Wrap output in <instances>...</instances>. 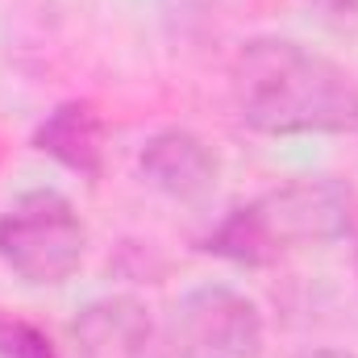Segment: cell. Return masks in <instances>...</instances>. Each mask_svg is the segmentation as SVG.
Returning a JSON list of instances; mask_svg holds the SVG:
<instances>
[{"mask_svg": "<svg viewBox=\"0 0 358 358\" xmlns=\"http://www.w3.org/2000/svg\"><path fill=\"white\" fill-rule=\"evenodd\" d=\"M234 104L246 129L267 138L355 134L358 80L292 38H255L234 59Z\"/></svg>", "mask_w": 358, "mask_h": 358, "instance_id": "6da1fadb", "label": "cell"}, {"mask_svg": "<svg viewBox=\"0 0 358 358\" xmlns=\"http://www.w3.org/2000/svg\"><path fill=\"white\" fill-rule=\"evenodd\" d=\"M355 225L358 200L346 179L300 176L225 213L200 242V250L238 267H267L287 250L346 242L355 238Z\"/></svg>", "mask_w": 358, "mask_h": 358, "instance_id": "7a4b0ae2", "label": "cell"}, {"mask_svg": "<svg viewBox=\"0 0 358 358\" xmlns=\"http://www.w3.org/2000/svg\"><path fill=\"white\" fill-rule=\"evenodd\" d=\"M0 259L29 287H59L88 259V225L63 192H21L0 213Z\"/></svg>", "mask_w": 358, "mask_h": 358, "instance_id": "3957f363", "label": "cell"}, {"mask_svg": "<svg viewBox=\"0 0 358 358\" xmlns=\"http://www.w3.org/2000/svg\"><path fill=\"white\" fill-rule=\"evenodd\" d=\"M167 346L176 358H263V308L229 283H200L176 300Z\"/></svg>", "mask_w": 358, "mask_h": 358, "instance_id": "277c9868", "label": "cell"}, {"mask_svg": "<svg viewBox=\"0 0 358 358\" xmlns=\"http://www.w3.org/2000/svg\"><path fill=\"white\" fill-rule=\"evenodd\" d=\"M71 358H163L159 325L138 296L88 300L67 325Z\"/></svg>", "mask_w": 358, "mask_h": 358, "instance_id": "5b68a950", "label": "cell"}, {"mask_svg": "<svg viewBox=\"0 0 358 358\" xmlns=\"http://www.w3.org/2000/svg\"><path fill=\"white\" fill-rule=\"evenodd\" d=\"M138 176L146 179L159 196L179 200V204H192V200H204L217 176H221V163L213 155V146L192 134V129H159L142 142L138 150Z\"/></svg>", "mask_w": 358, "mask_h": 358, "instance_id": "8992f818", "label": "cell"}, {"mask_svg": "<svg viewBox=\"0 0 358 358\" xmlns=\"http://www.w3.org/2000/svg\"><path fill=\"white\" fill-rule=\"evenodd\" d=\"M29 146L38 155H46V159H55L63 171H71L80 179L104 176V117L96 113L92 100H63V104H55L38 121Z\"/></svg>", "mask_w": 358, "mask_h": 358, "instance_id": "52a82bcc", "label": "cell"}, {"mask_svg": "<svg viewBox=\"0 0 358 358\" xmlns=\"http://www.w3.org/2000/svg\"><path fill=\"white\" fill-rule=\"evenodd\" d=\"M0 358H63L55 342L25 317H4L0 313Z\"/></svg>", "mask_w": 358, "mask_h": 358, "instance_id": "ba28073f", "label": "cell"}, {"mask_svg": "<svg viewBox=\"0 0 358 358\" xmlns=\"http://www.w3.org/2000/svg\"><path fill=\"white\" fill-rule=\"evenodd\" d=\"M304 4L329 21H358V0H304Z\"/></svg>", "mask_w": 358, "mask_h": 358, "instance_id": "9c48e42d", "label": "cell"}, {"mask_svg": "<svg viewBox=\"0 0 358 358\" xmlns=\"http://www.w3.org/2000/svg\"><path fill=\"white\" fill-rule=\"evenodd\" d=\"M300 358H358V355H346V350H308V355H300Z\"/></svg>", "mask_w": 358, "mask_h": 358, "instance_id": "30bf717a", "label": "cell"}]
</instances>
